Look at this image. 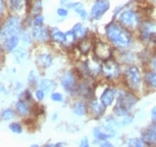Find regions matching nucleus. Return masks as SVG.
<instances>
[{
    "mask_svg": "<svg viewBox=\"0 0 156 147\" xmlns=\"http://www.w3.org/2000/svg\"><path fill=\"white\" fill-rule=\"evenodd\" d=\"M104 38L114 47L115 50L133 49L137 43L136 35L123 27L116 19L112 18L103 28Z\"/></svg>",
    "mask_w": 156,
    "mask_h": 147,
    "instance_id": "f257e3e1",
    "label": "nucleus"
},
{
    "mask_svg": "<svg viewBox=\"0 0 156 147\" xmlns=\"http://www.w3.org/2000/svg\"><path fill=\"white\" fill-rule=\"evenodd\" d=\"M145 17H152L146 12L145 7H140V5L134 2H127L125 5H120L113 10V18L126 29L132 33H136L138 27L142 23Z\"/></svg>",
    "mask_w": 156,
    "mask_h": 147,
    "instance_id": "f03ea898",
    "label": "nucleus"
},
{
    "mask_svg": "<svg viewBox=\"0 0 156 147\" xmlns=\"http://www.w3.org/2000/svg\"><path fill=\"white\" fill-rule=\"evenodd\" d=\"M120 84L129 89L132 92L136 93L140 96L145 95V86H144V68L140 64L125 66L122 76Z\"/></svg>",
    "mask_w": 156,
    "mask_h": 147,
    "instance_id": "7ed1b4c3",
    "label": "nucleus"
},
{
    "mask_svg": "<svg viewBox=\"0 0 156 147\" xmlns=\"http://www.w3.org/2000/svg\"><path fill=\"white\" fill-rule=\"evenodd\" d=\"M23 26V16L8 13L0 21V43L2 44L5 40L16 35H21Z\"/></svg>",
    "mask_w": 156,
    "mask_h": 147,
    "instance_id": "20e7f679",
    "label": "nucleus"
},
{
    "mask_svg": "<svg viewBox=\"0 0 156 147\" xmlns=\"http://www.w3.org/2000/svg\"><path fill=\"white\" fill-rule=\"evenodd\" d=\"M123 70L124 66L115 57H113L101 62V78L104 80V82H107V84L119 85L122 82Z\"/></svg>",
    "mask_w": 156,
    "mask_h": 147,
    "instance_id": "39448f33",
    "label": "nucleus"
},
{
    "mask_svg": "<svg viewBox=\"0 0 156 147\" xmlns=\"http://www.w3.org/2000/svg\"><path fill=\"white\" fill-rule=\"evenodd\" d=\"M80 77L77 74L75 69H67L62 72V75L59 76V85L62 88V90L67 95L74 97L77 89V86L79 84Z\"/></svg>",
    "mask_w": 156,
    "mask_h": 147,
    "instance_id": "423d86ee",
    "label": "nucleus"
},
{
    "mask_svg": "<svg viewBox=\"0 0 156 147\" xmlns=\"http://www.w3.org/2000/svg\"><path fill=\"white\" fill-rule=\"evenodd\" d=\"M140 100V96L136 93L132 92L126 87H124L122 84L118 85V92H117L116 104L123 106L125 109L133 113L134 108Z\"/></svg>",
    "mask_w": 156,
    "mask_h": 147,
    "instance_id": "0eeeda50",
    "label": "nucleus"
},
{
    "mask_svg": "<svg viewBox=\"0 0 156 147\" xmlns=\"http://www.w3.org/2000/svg\"><path fill=\"white\" fill-rule=\"evenodd\" d=\"M154 31H156V20L153 17H145L138 27V30L135 33L137 41L144 45L145 47L148 46L151 36L153 35Z\"/></svg>",
    "mask_w": 156,
    "mask_h": 147,
    "instance_id": "6e6552de",
    "label": "nucleus"
},
{
    "mask_svg": "<svg viewBox=\"0 0 156 147\" xmlns=\"http://www.w3.org/2000/svg\"><path fill=\"white\" fill-rule=\"evenodd\" d=\"M115 48L105 38H95L93 56L101 62L115 57Z\"/></svg>",
    "mask_w": 156,
    "mask_h": 147,
    "instance_id": "1a4fd4ad",
    "label": "nucleus"
},
{
    "mask_svg": "<svg viewBox=\"0 0 156 147\" xmlns=\"http://www.w3.org/2000/svg\"><path fill=\"white\" fill-rule=\"evenodd\" d=\"M75 98L89 101L96 97V86L93 79H80L75 93Z\"/></svg>",
    "mask_w": 156,
    "mask_h": 147,
    "instance_id": "9d476101",
    "label": "nucleus"
},
{
    "mask_svg": "<svg viewBox=\"0 0 156 147\" xmlns=\"http://www.w3.org/2000/svg\"><path fill=\"white\" fill-rule=\"evenodd\" d=\"M111 10L109 0H94L89 9V19L91 21H101Z\"/></svg>",
    "mask_w": 156,
    "mask_h": 147,
    "instance_id": "9b49d317",
    "label": "nucleus"
},
{
    "mask_svg": "<svg viewBox=\"0 0 156 147\" xmlns=\"http://www.w3.org/2000/svg\"><path fill=\"white\" fill-rule=\"evenodd\" d=\"M117 92H118V85L105 82L104 88H103V90L101 92V94H99V96L97 98L107 108L113 107L115 105V103H116Z\"/></svg>",
    "mask_w": 156,
    "mask_h": 147,
    "instance_id": "f8f14e48",
    "label": "nucleus"
},
{
    "mask_svg": "<svg viewBox=\"0 0 156 147\" xmlns=\"http://www.w3.org/2000/svg\"><path fill=\"white\" fill-rule=\"evenodd\" d=\"M31 35L34 43L41 46H47L50 44V27L47 25L31 27Z\"/></svg>",
    "mask_w": 156,
    "mask_h": 147,
    "instance_id": "ddd939ff",
    "label": "nucleus"
},
{
    "mask_svg": "<svg viewBox=\"0 0 156 147\" xmlns=\"http://www.w3.org/2000/svg\"><path fill=\"white\" fill-rule=\"evenodd\" d=\"M88 110H89V116L91 118H94L96 121H101V118L106 116L107 107L97 97H95L88 101Z\"/></svg>",
    "mask_w": 156,
    "mask_h": 147,
    "instance_id": "4468645a",
    "label": "nucleus"
},
{
    "mask_svg": "<svg viewBox=\"0 0 156 147\" xmlns=\"http://www.w3.org/2000/svg\"><path fill=\"white\" fill-rule=\"evenodd\" d=\"M115 58L125 67V66L138 64V54L135 52L133 49H124V50H116Z\"/></svg>",
    "mask_w": 156,
    "mask_h": 147,
    "instance_id": "2eb2a0df",
    "label": "nucleus"
},
{
    "mask_svg": "<svg viewBox=\"0 0 156 147\" xmlns=\"http://www.w3.org/2000/svg\"><path fill=\"white\" fill-rule=\"evenodd\" d=\"M35 62L38 69L47 70L54 65V56L50 51H39L35 56Z\"/></svg>",
    "mask_w": 156,
    "mask_h": 147,
    "instance_id": "dca6fc26",
    "label": "nucleus"
},
{
    "mask_svg": "<svg viewBox=\"0 0 156 147\" xmlns=\"http://www.w3.org/2000/svg\"><path fill=\"white\" fill-rule=\"evenodd\" d=\"M36 104V103H35ZM35 104H30L28 101L18 98V100L15 103V110L17 115L21 118H28L34 114V106Z\"/></svg>",
    "mask_w": 156,
    "mask_h": 147,
    "instance_id": "f3484780",
    "label": "nucleus"
},
{
    "mask_svg": "<svg viewBox=\"0 0 156 147\" xmlns=\"http://www.w3.org/2000/svg\"><path fill=\"white\" fill-rule=\"evenodd\" d=\"M94 43H95V37L88 36L85 39L79 40L76 45L75 49L79 52V55L83 57H88L93 52V48H94Z\"/></svg>",
    "mask_w": 156,
    "mask_h": 147,
    "instance_id": "a211bd4d",
    "label": "nucleus"
},
{
    "mask_svg": "<svg viewBox=\"0 0 156 147\" xmlns=\"http://www.w3.org/2000/svg\"><path fill=\"white\" fill-rule=\"evenodd\" d=\"M29 0H7L9 13L25 16L27 13V6Z\"/></svg>",
    "mask_w": 156,
    "mask_h": 147,
    "instance_id": "6ab92c4d",
    "label": "nucleus"
},
{
    "mask_svg": "<svg viewBox=\"0 0 156 147\" xmlns=\"http://www.w3.org/2000/svg\"><path fill=\"white\" fill-rule=\"evenodd\" d=\"M144 86L146 94L156 92V72L144 68Z\"/></svg>",
    "mask_w": 156,
    "mask_h": 147,
    "instance_id": "aec40b11",
    "label": "nucleus"
},
{
    "mask_svg": "<svg viewBox=\"0 0 156 147\" xmlns=\"http://www.w3.org/2000/svg\"><path fill=\"white\" fill-rule=\"evenodd\" d=\"M72 111L73 114L76 115L77 117H87L89 116L88 110V101L83 99H76L72 104Z\"/></svg>",
    "mask_w": 156,
    "mask_h": 147,
    "instance_id": "412c9836",
    "label": "nucleus"
},
{
    "mask_svg": "<svg viewBox=\"0 0 156 147\" xmlns=\"http://www.w3.org/2000/svg\"><path fill=\"white\" fill-rule=\"evenodd\" d=\"M65 43H66L65 31H62L57 26L50 27V44H54V45H57V46L64 48Z\"/></svg>",
    "mask_w": 156,
    "mask_h": 147,
    "instance_id": "4be33fe9",
    "label": "nucleus"
},
{
    "mask_svg": "<svg viewBox=\"0 0 156 147\" xmlns=\"http://www.w3.org/2000/svg\"><path fill=\"white\" fill-rule=\"evenodd\" d=\"M69 10H73L83 23L89 20V10L86 9L83 1H73L69 6Z\"/></svg>",
    "mask_w": 156,
    "mask_h": 147,
    "instance_id": "5701e85b",
    "label": "nucleus"
},
{
    "mask_svg": "<svg viewBox=\"0 0 156 147\" xmlns=\"http://www.w3.org/2000/svg\"><path fill=\"white\" fill-rule=\"evenodd\" d=\"M140 137L151 147H156V128L153 127L152 125L144 128Z\"/></svg>",
    "mask_w": 156,
    "mask_h": 147,
    "instance_id": "b1692460",
    "label": "nucleus"
},
{
    "mask_svg": "<svg viewBox=\"0 0 156 147\" xmlns=\"http://www.w3.org/2000/svg\"><path fill=\"white\" fill-rule=\"evenodd\" d=\"M70 29L73 30V33H75V36H76V38H77L78 41L81 39L87 38L88 36H90V29H89L83 21L74 23V26H73Z\"/></svg>",
    "mask_w": 156,
    "mask_h": 147,
    "instance_id": "393cba45",
    "label": "nucleus"
},
{
    "mask_svg": "<svg viewBox=\"0 0 156 147\" xmlns=\"http://www.w3.org/2000/svg\"><path fill=\"white\" fill-rule=\"evenodd\" d=\"M44 1L42 0H29L27 6V13L30 16H35L38 13H42Z\"/></svg>",
    "mask_w": 156,
    "mask_h": 147,
    "instance_id": "a878e982",
    "label": "nucleus"
},
{
    "mask_svg": "<svg viewBox=\"0 0 156 147\" xmlns=\"http://www.w3.org/2000/svg\"><path fill=\"white\" fill-rule=\"evenodd\" d=\"M56 87H57V84L50 78L44 77V78H40V80H39V88L45 90L46 94H50L54 90H56Z\"/></svg>",
    "mask_w": 156,
    "mask_h": 147,
    "instance_id": "bb28decb",
    "label": "nucleus"
},
{
    "mask_svg": "<svg viewBox=\"0 0 156 147\" xmlns=\"http://www.w3.org/2000/svg\"><path fill=\"white\" fill-rule=\"evenodd\" d=\"M20 44L21 46L27 47V48H30L34 44V38L33 35H31V29L29 28H25L21 33V36H20Z\"/></svg>",
    "mask_w": 156,
    "mask_h": 147,
    "instance_id": "cd10ccee",
    "label": "nucleus"
},
{
    "mask_svg": "<svg viewBox=\"0 0 156 147\" xmlns=\"http://www.w3.org/2000/svg\"><path fill=\"white\" fill-rule=\"evenodd\" d=\"M91 133H93V136H94L95 141H97V142L111 141L112 138H114L112 135L105 133L101 126H96V127H94L93 128V131H91Z\"/></svg>",
    "mask_w": 156,
    "mask_h": 147,
    "instance_id": "c85d7f7f",
    "label": "nucleus"
},
{
    "mask_svg": "<svg viewBox=\"0 0 156 147\" xmlns=\"http://www.w3.org/2000/svg\"><path fill=\"white\" fill-rule=\"evenodd\" d=\"M112 114L114 115L116 118H118V119H122V118H125L127 116L132 115V113L128 111L127 109H125L123 106H120V105L115 103V105L112 107Z\"/></svg>",
    "mask_w": 156,
    "mask_h": 147,
    "instance_id": "c756f323",
    "label": "nucleus"
},
{
    "mask_svg": "<svg viewBox=\"0 0 156 147\" xmlns=\"http://www.w3.org/2000/svg\"><path fill=\"white\" fill-rule=\"evenodd\" d=\"M16 116H18L15 110V108H11V107H6L3 108L2 110L0 111V119L3 121H10L15 119Z\"/></svg>",
    "mask_w": 156,
    "mask_h": 147,
    "instance_id": "7c9ffc66",
    "label": "nucleus"
},
{
    "mask_svg": "<svg viewBox=\"0 0 156 147\" xmlns=\"http://www.w3.org/2000/svg\"><path fill=\"white\" fill-rule=\"evenodd\" d=\"M39 77L37 75V72L35 70H30L29 74H28V77H27V84H28V87H29L31 90H35L39 87Z\"/></svg>",
    "mask_w": 156,
    "mask_h": 147,
    "instance_id": "2f4dec72",
    "label": "nucleus"
},
{
    "mask_svg": "<svg viewBox=\"0 0 156 147\" xmlns=\"http://www.w3.org/2000/svg\"><path fill=\"white\" fill-rule=\"evenodd\" d=\"M28 55H29V48L23 46H19L13 51V56H15V58L18 62H21L23 60H25L28 57Z\"/></svg>",
    "mask_w": 156,
    "mask_h": 147,
    "instance_id": "473e14b6",
    "label": "nucleus"
},
{
    "mask_svg": "<svg viewBox=\"0 0 156 147\" xmlns=\"http://www.w3.org/2000/svg\"><path fill=\"white\" fill-rule=\"evenodd\" d=\"M125 146L126 147H151L150 145H147L140 137L127 138L126 142H125Z\"/></svg>",
    "mask_w": 156,
    "mask_h": 147,
    "instance_id": "72a5a7b5",
    "label": "nucleus"
},
{
    "mask_svg": "<svg viewBox=\"0 0 156 147\" xmlns=\"http://www.w3.org/2000/svg\"><path fill=\"white\" fill-rule=\"evenodd\" d=\"M8 128H9V131H11V133L17 134V135L21 134L23 131V124L19 123V121H11V123L8 125Z\"/></svg>",
    "mask_w": 156,
    "mask_h": 147,
    "instance_id": "f704fd0d",
    "label": "nucleus"
},
{
    "mask_svg": "<svg viewBox=\"0 0 156 147\" xmlns=\"http://www.w3.org/2000/svg\"><path fill=\"white\" fill-rule=\"evenodd\" d=\"M143 68H148V69L154 70V72H156V48L154 49L153 54L151 55L150 59L147 60L146 65L144 66Z\"/></svg>",
    "mask_w": 156,
    "mask_h": 147,
    "instance_id": "c9c22d12",
    "label": "nucleus"
},
{
    "mask_svg": "<svg viewBox=\"0 0 156 147\" xmlns=\"http://www.w3.org/2000/svg\"><path fill=\"white\" fill-rule=\"evenodd\" d=\"M50 99H51V101H54V103L62 104V103L65 101V96H64L62 93L58 92V90H54L52 93H50Z\"/></svg>",
    "mask_w": 156,
    "mask_h": 147,
    "instance_id": "e433bc0d",
    "label": "nucleus"
},
{
    "mask_svg": "<svg viewBox=\"0 0 156 147\" xmlns=\"http://www.w3.org/2000/svg\"><path fill=\"white\" fill-rule=\"evenodd\" d=\"M31 25H33V27L45 25V16L42 13H38V15L31 16Z\"/></svg>",
    "mask_w": 156,
    "mask_h": 147,
    "instance_id": "4c0bfd02",
    "label": "nucleus"
},
{
    "mask_svg": "<svg viewBox=\"0 0 156 147\" xmlns=\"http://www.w3.org/2000/svg\"><path fill=\"white\" fill-rule=\"evenodd\" d=\"M8 13H9V10H8L7 0H0V21H1Z\"/></svg>",
    "mask_w": 156,
    "mask_h": 147,
    "instance_id": "58836bf2",
    "label": "nucleus"
},
{
    "mask_svg": "<svg viewBox=\"0 0 156 147\" xmlns=\"http://www.w3.org/2000/svg\"><path fill=\"white\" fill-rule=\"evenodd\" d=\"M69 12H70V10H69L68 8H66V7L59 6L58 8L56 9V15H57L60 19H66V18H68Z\"/></svg>",
    "mask_w": 156,
    "mask_h": 147,
    "instance_id": "ea45409f",
    "label": "nucleus"
},
{
    "mask_svg": "<svg viewBox=\"0 0 156 147\" xmlns=\"http://www.w3.org/2000/svg\"><path fill=\"white\" fill-rule=\"evenodd\" d=\"M34 97H35V100L37 103H41V101H44V99L46 97V92L38 87L37 89L34 90Z\"/></svg>",
    "mask_w": 156,
    "mask_h": 147,
    "instance_id": "a19ab883",
    "label": "nucleus"
},
{
    "mask_svg": "<svg viewBox=\"0 0 156 147\" xmlns=\"http://www.w3.org/2000/svg\"><path fill=\"white\" fill-rule=\"evenodd\" d=\"M133 121H134V116H133V114H132V115H129V116H127V117L119 119V126L120 127H126V126H128L129 124H132Z\"/></svg>",
    "mask_w": 156,
    "mask_h": 147,
    "instance_id": "79ce46f5",
    "label": "nucleus"
},
{
    "mask_svg": "<svg viewBox=\"0 0 156 147\" xmlns=\"http://www.w3.org/2000/svg\"><path fill=\"white\" fill-rule=\"evenodd\" d=\"M150 116H151V123H152V126L156 128V105L152 107L150 111Z\"/></svg>",
    "mask_w": 156,
    "mask_h": 147,
    "instance_id": "37998d69",
    "label": "nucleus"
},
{
    "mask_svg": "<svg viewBox=\"0 0 156 147\" xmlns=\"http://www.w3.org/2000/svg\"><path fill=\"white\" fill-rule=\"evenodd\" d=\"M96 144H98V147H116L111 141H104V142H97L95 141Z\"/></svg>",
    "mask_w": 156,
    "mask_h": 147,
    "instance_id": "c03bdc74",
    "label": "nucleus"
},
{
    "mask_svg": "<svg viewBox=\"0 0 156 147\" xmlns=\"http://www.w3.org/2000/svg\"><path fill=\"white\" fill-rule=\"evenodd\" d=\"M78 147H90V143H89V139H88L87 136H84L81 138Z\"/></svg>",
    "mask_w": 156,
    "mask_h": 147,
    "instance_id": "a18cd8bd",
    "label": "nucleus"
},
{
    "mask_svg": "<svg viewBox=\"0 0 156 147\" xmlns=\"http://www.w3.org/2000/svg\"><path fill=\"white\" fill-rule=\"evenodd\" d=\"M73 2V0H59V6L60 7H66L69 9V6L70 3Z\"/></svg>",
    "mask_w": 156,
    "mask_h": 147,
    "instance_id": "49530a36",
    "label": "nucleus"
},
{
    "mask_svg": "<svg viewBox=\"0 0 156 147\" xmlns=\"http://www.w3.org/2000/svg\"><path fill=\"white\" fill-rule=\"evenodd\" d=\"M5 49H3L2 45H1V43H0V65L2 64V59H3V54H5Z\"/></svg>",
    "mask_w": 156,
    "mask_h": 147,
    "instance_id": "de8ad7c7",
    "label": "nucleus"
},
{
    "mask_svg": "<svg viewBox=\"0 0 156 147\" xmlns=\"http://www.w3.org/2000/svg\"><path fill=\"white\" fill-rule=\"evenodd\" d=\"M57 117H58V113H54V114H52V117H51V121H56Z\"/></svg>",
    "mask_w": 156,
    "mask_h": 147,
    "instance_id": "09e8293b",
    "label": "nucleus"
},
{
    "mask_svg": "<svg viewBox=\"0 0 156 147\" xmlns=\"http://www.w3.org/2000/svg\"><path fill=\"white\" fill-rule=\"evenodd\" d=\"M65 144L64 143H57V144H54V147H64Z\"/></svg>",
    "mask_w": 156,
    "mask_h": 147,
    "instance_id": "8fccbe9b",
    "label": "nucleus"
},
{
    "mask_svg": "<svg viewBox=\"0 0 156 147\" xmlns=\"http://www.w3.org/2000/svg\"><path fill=\"white\" fill-rule=\"evenodd\" d=\"M147 2H150L151 5H153V6H155L156 5V0H146Z\"/></svg>",
    "mask_w": 156,
    "mask_h": 147,
    "instance_id": "3c124183",
    "label": "nucleus"
},
{
    "mask_svg": "<svg viewBox=\"0 0 156 147\" xmlns=\"http://www.w3.org/2000/svg\"><path fill=\"white\" fill-rule=\"evenodd\" d=\"M42 147H54V144H46V145H44Z\"/></svg>",
    "mask_w": 156,
    "mask_h": 147,
    "instance_id": "603ef678",
    "label": "nucleus"
},
{
    "mask_svg": "<svg viewBox=\"0 0 156 147\" xmlns=\"http://www.w3.org/2000/svg\"><path fill=\"white\" fill-rule=\"evenodd\" d=\"M29 147H40V146H39L38 144H33V145H30Z\"/></svg>",
    "mask_w": 156,
    "mask_h": 147,
    "instance_id": "864d4df0",
    "label": "nucleus"
},
{
    "mask_svg": "<svg viewBox=\"0 0 156 147\" xmlns=\"http://www.w3.org/2000/svg\"><path fill=\"white\" fill-rule=\"evenodd\" d=\"M153 18L156 20V10H155V11H154V16H153Z\"/></svg>",
    "mask_w": 156,
    "mask_h": 147,
    "instance_id": "5fc2aeb1",
    "label": "nucleus"
}]
</instances>
